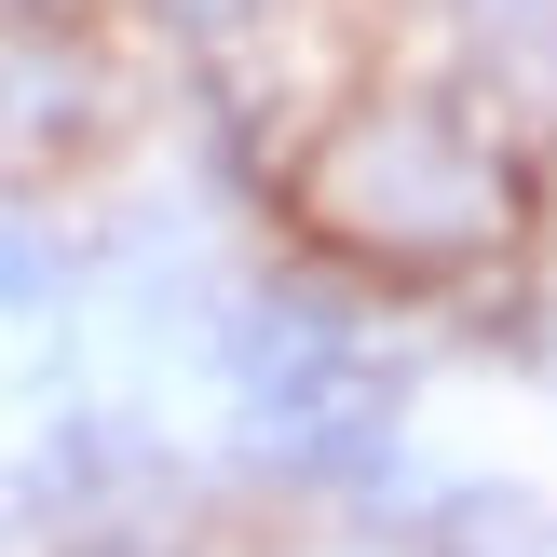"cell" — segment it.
<instances>
[{
  "mask_svg": "<svg viewBox=\"0 0 557 557\" xmlns=\"http://www.w3.org/2000/svg\"><path fill=\"white\" fill-rule=\"evenodd\" d=\"M299 218H313L341 259L462 272L476 245L517 232V177L449 109H354V123H326V150L299 163Z\"/></svg>",
  "mask_w": 557,
  "mask_h": 557,
  "instance_id": "6da1fadb",
  "label": "cell"
},
{
  "mask_svg": "<svg viewBox=\"0 0 557 557\" xmlns=\"http://www.w3.org/2000/svg\"><path fill=\"white\" fill-rule=\"evenodd\" d=\"M232 395H245V422H259V449L286 476H368L381 435H395V381H381V354L326 299H259L245 313Z\"/></svg>",
  "mask_w": 557,
  "mask_h": 557,
  "instance_id": "7a4b0ae2",
  "label": "cell"
},
{
  "mask_svg": "<svg viewBox=\"0 0 557 557\" xmlns=\"http://www.w3.org/2000/svg\"><path fill=\"white\" fill-rule=\"evenodd\" d=\"M0 14H54V0H0Z\"/></svg>",
  "mask_w": 557,
  "mask_h": 557,
  "instance_id": "277c9868",
  "label": "cell"
},
{
  "mask_svg": "<svg viewBox=\"0 0 557 557\" xmlns=\"http://www.w3.org/2000/svg\"><path fill=\"white\" fill-rule=\"evenodd\" d=\"M54 299V245L27 232V218H0V326H27Z\"/></svg>",
  "mask_w": 557,
  "mask_h": 557,
  "instance_id": "3957f363",
  "label": "cell"
}]
</instances>
